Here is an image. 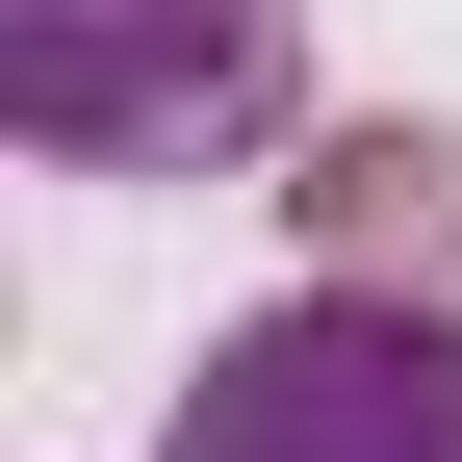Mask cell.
<instances>
[{
	"mask_svg": "<svg viewBox=\"0 0 462 462\" xmlns=\"http://www.w3.org/2000/svg\"><path fill=\"white\" fill-rule=\"evenodd\" d=\"M309 78V0H0V129L78 180H231Z\"/></svg>",
	"mask_w": 462,
	"mask_h": 462,
	"instance_id": "1",
	"label": "cell"
},
{
	"mask_svg": "<svg viewBox=\"0 0 462 462\" xmlns=\"http://www.w3.org/2000/svg\"><path fill=\"white\" fill-rule=\"evenodd\" d=\"M154 462H462V309L282 282L257 334H206V385H180Z\"/></svg>",
	"mask_w": 462,
	"mask_h": 462,
	"instance_id": "2",
	"label": "cell"
},
{
	"mask_svg": "<svg viewBox=\"0 0 462 462\" xmlns=\"http://www.w3.org/2000/svg\"><path fill=\"white\" fill-rule=\"evenodd\" d=\"M309 282H385V309H462V129H411V103H385V129H334L309 180Z\"/></svg>",
	"mask_w": 462,
	"mask_h": 462,
	"instance_id": "3",
	"label": "cell"
}]
</instances>
